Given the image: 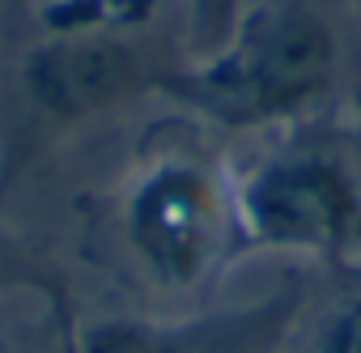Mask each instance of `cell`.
I'll use <instances>...</instances> for the list:
<instances>
[{"mask_svg":"<svg viewBox=\"0 0 361 353\" xmlns=\"http://www.w3.org/2000/svg\"><path fill=\"white\" fill-rule=\"evenodd\" d=\"M234 196L247 251L361 264V170L340 140L293 132L234 174Z\"/></svg>","mask_w":361,"mask_h":353,"instance_id":"7a4b0ae2","label":"cell"},{"mask_svg":"<svg viewBox=\"0 0 361 353\" xmlns=\"http://www.w3.org/2000/svg\"><path fill=\"white\" fill-rule=\"evenodd\" d=\"M340 47L331 26L306 5H251L234 35L170 68L161 94L230 132L302 124L336 85Z\"/></svg>","mask_w":361,"mask_h":353,"instance_id":"6da1fadb","label":"cell"},{"mask_svg":"<svg viewBox=\"0 0 361 353\" xmlns=\"http://www.w3.org/2000/svg\"><path fill=\"white\" fill-rule=\"evenodd\" d=\"M188 323L157 319H106L81 336H64V353H188Z\"/></svg>","mask_w":361,"mask_h":353,"instance_id":"5b68a950","label":"cell"},{"mask_svg":"<svg viewBox=\"0 0 361 353\" xmlns=\"http://www.w3.org/2000/svg\"><path fill=\"white\" fill-rule=\"evenodd\" d=\"M251 5L247 0H188V43H192V60L217 52L234 26L243 22Z\"/></svg>","mask_w":361,"mask_h":353,"instance_id":"8992f818","label":"cell"},{"mask_svg":"<svg viewBox=\"0 0 361 353\" xmlns=\"http://www.w3.org/2000/svg\"><path fill=\"white\" fill-rule=\"evenodd\" d=\"M166 73L149 68L132 43L111 35H56L26 60L35 102L60 119L98 115L140 90H161Z\"/></svg>","mask_w":361,"mask_h":353,"instance_id":"277c9868","label":"cell"},{"mask_svg":"<svg viewBox=\"0 0 361 353\" xmlns=\"http://www.w3.org/2000/svg\"><path fill=\"white\" fill-rule=\"evenodd\" d=\"M319 353H361V298H353L348 306L336 311V319L323 332Z\"/></svg>","mask_w":361,"mask_h":353,"instance_id":"52a82bcc","label":"cell"},{"mask_svg":"<svg viewBox=\"0 0 361 353\" xmlns=\"http://www.w3.org/2000/svg\"><path fill=\"white\" fill-rule=\"evenodd\" d=\"M119 226L128 251L166 289H200L247 251L234 170L188 149H166L132 174Z\"/></svg>","mask_w":361,"mask_h":353,"instance_id":"3957f363","label":"cell"},{"mask_svg":"<svg viewBox=\"0 0 361 353\" xmlns=\"http://www.w3.org/2000/svg\"><path fill=\"white\" fill-rule=\"evenodd\" d=\"M353 119H357V128H361V85L353 90Z\"/></svg>","mask_w":361,"mask_h":353,"instance_id":"ba28073f","label":"cell"}]
</instances>
